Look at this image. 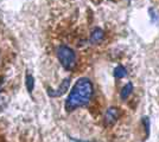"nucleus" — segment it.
Returning a JSON list of instances; mask_svg holds the SVG:
<instances>
[{"mask_svg": "<svg viewBox=\"0 0 159 142\" xmlns=\"http://www.w3.org/2000/svg\"><path fill=\"white\" fill-rule=\"evenodd\" d=\"M120 109L116 108V107H111L106 110L105 113V116H103V123L106 127H109V126H113L115 122L120 118Z\"/></svg>", "mask_w": 159, "mask_h": 142, "instance_id": "nucleus-3", "label": "nucleus"}, {"mask_svg": "<svg viewBox=\"0 0 159 142\" xmlns=\"http://www.w3.org/2000/svg\"><path fill=\"white\" fill-rule=\"evenodd\" d=\"M57 58L66 70H73L76 65V54L69 46L61 45L57 47Z\"/></svg>", "mask_w": 159, "mask_h": 142, "instance_id": "nucleus-2", "label": "nucleus"}, {"mask_svg": "<svg viewBox=\"0 0 159 142\" xmlns=\"http://www.w3.org/2000/svg\"><path fill=\"white\" fill-rule=\"evenodd\" d=\"M69 85H70V78H66L64 81L62 82V84L60 85V88L57 90H53V89H49L48 90V94L51 97H60L62 95H64L66 93V90L69 89Z\"/></svg>", "mask_w": 159, "mask_h": 142, "instance_id": "nucleus-4", "label": "nucleus"}, {"mask_svg": "<svg viewBox=\"0 0 159 142\" xmlns=\"http://www.w3.org/2000/svg\"><path fill=\"white\" fill-rule=\"evenodd\" d=\"M2 83H4V81H2V78H1V80H0V89L2 87Z\"/></svg>", "mask_w": 159, "mask_h": 142, "instance_id": "nucleus-10", "label": "nucleus"}, {"mask_svg": "<svg viewBox=\"0 0 159 142\" xmlns=\"http://www.w3.org/2000/svg\"><path fill=\"white\" fill-rule=\"evenodd\" d=\"M127 75V70L122 65H118L116 68H115V70H114V76L116 77V78H124L125 76Z\"/></svg>", "mask_w": 159, "mask_h": 142, "instance_id": "nucleus-7", "label": "nucleus"}, {"mask_svg": "<svg viewBox=\"0 0 159 142\" xmlns=\"http://www.w3.org/2000/svg\"><path fill=\"white\" fill-rule=\"evenodd\" d=\"M105 39V31L100 27H95L90 33V41L93 44H99Z\"/></svg>", "mask_w": 159, "mask_h": 142, "instance_id": "nucleus-5", "label": "nucleus"}, {"mask_svg": "<svg viewBox=\"0 0 159 142\" xmlns=\"http://www.w3.org/2000/svg\"><path fill=\"white\" fill-rule=\"evenodd\" d=\"M94 94L93 83L90 80L82 77L76 81L73 89L70 90L69 96L66 101V110L73 111L80 107H84L92 100Z\"/></svg>", "mask_w": 159, "mask_h": 142, "instance_id": "nucleus-1", "label": "nucleus"}, {"mask_svg": "<svg viewBox=\"0 0 159 142\" xmlns=\"http://www.w3.org/2000/svg\"><path fill=\"white\" fill-rule=\"evenodd\" d=\"M132 91H133V84L131 83V82H128L126 85L121 89V93H120L121 100H127V98L131 96Z\"/></svg>", "mask_w": 159, "mask_h": 142, "instance_id": "nucleus-6", "label": "nucleus"}, {"mask_svg": "<svg viewBox=\"0 0 159 142\" xmlns=\"http://www.w3.org/2000/svg\"><path fill=\"white\" fill-rule=\"evenodd\" d=\"M143 124H144V127H145L146 136H148V134H150V118H148L147 116L143 117Z\"/></svg>", "mask_w": 159, "mask_h": 142, "instance_id": "nucleus-9", "label": "nucleus"}, {"mask_svg": "<svg viewBox=\"0 0 159 142\" xmlns=\"http://www.w3.org/2000/svg\"><path fill=\"white\" fill-rule=\"evenodd\" d=\"M33 87H34V80H33V77L31 75H26V89L27 91L31 94L33 91Z\"/></svg>", "mask_w": 159, "mask_h": 142, "instance_id": "nucleus-8", "label": "nucleus"}]
</instances>
